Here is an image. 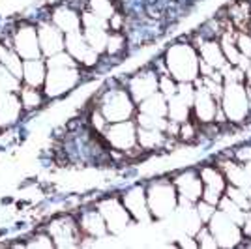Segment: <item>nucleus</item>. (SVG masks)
<instances>
[{"label":"nucleus","instance_id":"nucleus-7","mask_svg":"<svg viewBox=\"0 0 251 249\" xmlns=\"http://www.w3.org/2000/svg\"><path fill=\"white\" fill-rule=\"evenodd\" d=\"M103 135L109 146H113L120 152H129L137 145V127L131 120L109 124L105 127Z\"/></svg>","mask_w":251,"mask_h":249},{"label":"nucleus","instance_id":"nucleus-1","mask_svg":"<svg viewBox=\"0 0 251 249\" xmlns=\"http://www.w3.org/2000/svg\"><path fill=\"white\" fill-rule=\"evenodd\" d=\"M45 62H47V77L42 88L45 98L56 100L77 86L81 79V70L68 52L62 51L58 54H52L45 58Z\"/></svg>","mask_w":251,"mask_h":249},{"label":"nucleus","instance_id":"nucleus-20","mask_svg":"<svg viewBox=\"0 0 251 249\" xmlns=\"http://www.w3.org/2000/svg\"><path fill=\"white\" fill-rule=\"evenodd\" d=\"M124 45H126L124 36H122L120 32H111L109 38H107V47H105V51L109 52V54H116V52H120L124 49Z\"/></svg>","mask_w":251,"mask_h":249},{"label":"nucleus","instance_id":"nucleus-17","mask_svg":"<svg viewBox=\"0 0 251 249\" xmlns=\"http://www.w3.org/2000/svg\"><path fill=\"white\" fill-rule=\"evenodd\" d=\"M141 113L150 114V116H163L167 113V101L165 96L161 92H154L152 96H148L147 100H143L139 105Z\"/></svg>","mask_w":251,"mask_h":249},{"label":"nucleus","instance_id":"nucleus-4","mask_svg":"<svg viewBox=\"0 0 251 249\" xmlns=\"http://www.w3.org/2000/svg\"><path fill=\"white\" fill-rule=\"evenodd\" d=\"M47 232L51 234L54 248H74L81 240V227L70 216L54 218L47 225Z\"/></svg>","mask_w":251,"mask_h":249},{"label":"nucleus","instance_id":"nucleus-13","mask_svg":"<svg viewBox=\"0 0 251 249\" xmlns=\"http://www.w3.org/2000/svg\"><path fill=\"white\" fill-rule=\"evenodd\" d=\"M45 77H47L45 58H34V60L23 62V84L34 86V88H43Z\"/></svg>","mask_w":251,"mask_h":249},{"label":"nucleus","instance_id":"nucleus-3","mask_svg":"<svg viewBox=\"0 0 251 249\" xmlns=\"http://www.w3.org/2000/svg\"><path fill=\"white\" fill-rule=\"evenodd\" d=\"M11 47L21 56L23 60H34L43 58L40 40H38V28L34 25H21L11 36Z\"/></svg>","mask_w":251,"mask_h":249},{"label":"nucleus","instance_id":"nucleus-12","mask_svg":"<svg viewBox=\"0 0 251 249\" xmlns=\"http://www.w3.org/2000/svg\"><path fill=\"white\" fill-rule=\"evenodd\" d=\"M51 23L60 28L64 34H72V32L81 30V13L75 11L70 6H58L51 13Z\"/></svg>","mask_w":251,"mask_h":249},{"label":"nucleus","instance_id":"nucleus-16","mask_svg":"<svg viewBox=\"0 0 251 249\" xmlns=\"http://www.w3.org/2000/svg\"><path fill=\"white\" fill-rule=\"evenodd\" d=\"M79 227H81V232H86L90 236H101L107 230L101 212H94V210L92 212H84L81 219H79Z\"/></svg>","mask_w":251,"mask_h":249},{"label":"nucleus","instance_id":"nucleus-2","mask_svg":"<svg viewBox=\"0 0 251 249\" xmlns=\"http://www.w3.org/2000/svg\"><path fill=\"white\" fill-rule=\"evenodd\" d=\"M100 111H101V114H103L105 120H107L109 124L129 120L133 111H135L133 98H131L129 92L124 90V88L111 90V92L105 94V98L101 100Z\"/></svg>","mask_w":251,"mask_h":249},{"label":"nucleus","instance_id":"nucleus-8","mask_svg":"<svg viewBox=\"0 0 251 249\" xmlns=\"http://www.w3.org/2000/svg\"><path fill=\"white\" fill-rule=\"evenodd\" d=\"M64 51L68 52L77 64H81V66H94L98 62V54H100V52H96L88 45V42H86V38H84V34L81 30L66 34V38H64Z\"/></svg>","mask_w":251,"mask_h":249},{"label":"nucleus","instance_id":"nucleus-10","mask_svg":"<svg viewBox=\"0 0 251 249\" xmlns=\"http://www.w3.org/2000/svg\"><path fill=\"white\" fill-rule=\"evenodd\" d=\"M38 40H40V47H42L43 58H49L52 54H58L64 51V34L60 28H56L51 21H43L38 26Z\"/></svg>","mask_w":251,"mask_h":249},{"label":"nucleus","instance_id":"nucleus-19","mask_svg":"<svg viewBox=\"0 0 251 249\" xmlns=\"http://www.w3.org/2000/svg\"><path fill=\"white\" fill-rule=\"evenodd\" d=\"M88 8L94 15L101 17L105 21H111L115 17V6L111 0H88Z\"/></svg>","mask_w":251,"mask_h":249},{"label":"nucleus","instance_id":"nucleus-6","mask_svg":"<svg viewBox=\"0 0 251 249\" xmlns=\"http://www.w3.org/2000/svg\"><path fill=\"white\" fill-rule=\"evenodd\" d=\"M195 56L191 54V49L188 45H175L171 47L167 52V68L171 72L173 79L178 81H186V79H193V70H195Z\"/></svg>","mask_w":251,"mask_h":249},{"label":"nucleus","instance_id":"nucleus-14","mask_svg":"<svg viewBox=\"0 0 251 249\" xmlns=\"http://www.w3.org/2000/svg\"><path fill=\"white\" fill-rule=\"evenodd\" d=\"M154 92H157V73H139L129 83V94L137 101L147 100Z\"/></svg>","mask_w":251,"mask_h":249},{"label":"nucleus","instance_id":"nucleus-15","mask_svg":"<svg viewBox=\"0 0 251 249\" xmlns=\"http://www.w3.org/2000/svg\"><path fill=\"white\" fill-rule=\"evenodd\" d=\"M122 202L127 208V212L137 221H145L148 218V200L145 191H143V187H135V189L127 191L124 195V199H122Z\"/></svg>","mask_w":251,"mask_h":249},{"label":"nucleus","instance_id":"nucleus-18","mask_svg":"<svg viewBox=\"0 0 251 249\" xmlns=\"http://www.w3.org/2000/svg\"><path fill=\"white\" fill-rule=\"evenodd\" d=\"M19 98H21V103L25 111H34V109H38V107L43 105L45 94H43L42 88H34V86L23 84L21 90H19Z\"/></svg>","mask_w":251,"mask_h":249},{"label":"nucleus","instance_id":"nucleus-21","mask_svg":"<svg viewBox=\"0 0 251 249\" xmlns=\"http://www.w3.org/2000/svg\"><path fill=\"white\" fill-rule=\"evenodd\" d=\"M26 248H54V242H52L51 234L49 232H38V234H34L28 242H26Z\"/></svg>","mask_w":251,"mask_h":249},{"label":"nucleus","instance_id":"nucleus-9","mask_svg":"<svg viewBox=\"0 0 251 249\" xmlns=\"http://www.w3.org/2000/svg\"><path fill=\"white\" fill-rule=\"evenodd\" d=\"M100 212L105 219V225L113 232H120L122 228L127 227L131 214L127 212L124 202H120L118 199H105L103 202H100Z\"/></svg>","mask_w":251,"mask_h":249},{"label":"nucleus","instance_id":"nucleus-11","mask_svg":"<svg viewBox=\"0 0 251 249\" xmlns=\"http://www.w3.org/2000/svg\"><path fill=\"white\" fill-rule=\"evenodd\" d=\"M23 103L19 92L0 90V129H8L19 122L23 116Z\"/></svg>","mask_w":251,"mask_h":249},{"label":"nucleus","instance_id":"nucleus-5","mask_svg":"<svg viewBox=\"0 0 251 249\" xmlns=\"http://www.w3.org/2000/svg\"><path fill=\"white\" fill-rule=\"evenodd\" d=\"M148 210L156 216V218H163L169 212H173L176 206V193L175 187L167 184V182H156L148 189Z\"/></svg>","mask_w":251,"mask_h":249}]
</instances>
